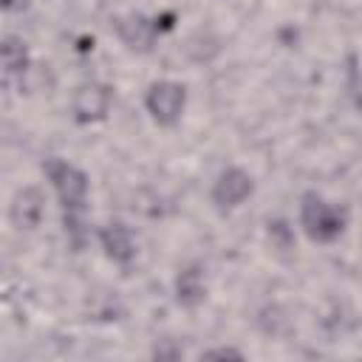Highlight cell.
<instances>
[{"instance_id":"7a4b0ae2","label":"cell","mask_w":362,"mask_h":362,"mask_svg":"<svg viewBox=\"0 0 362 362\" xmlns=\"http://www.w3.org/2000/svg\"><path fill=\"white\" fill-rule=\"evenodd\" d=\"M42 175L51 184V189L57 192L62 212H85L88 209L90 181L82 167H76L74 161H68L62 156H48L42 161Z\"/></svg>"},{"instance_id":"52a82bcc","label":"cell","mask_w":362,"mask_h":362,"mask_svg":"<svg viewBox=\"0 0 362 362\" xmlns=\"http://www.w3.org/2000/svg\"><path fill=\"white\" fill-rule=\"evenodd\" d=\"M99 246L105 252V257L116 266H130L136 260V235L124 221H107L105 226H99L96 232Z\"/></svg>"},{"instance_id":"9c48e42d","label":"cell","mask_w":362,"mask_h":362,"mask_svg":"<svg viewBox=\"0 0 362 362\" xmlns=\"http://www.w3.org/2000/svg\"><path fill=\"white\" fill-rule=\"evenodd\" d=\"M173 294H175V303L181 308H198L206 303V294H209V286H206V274H204V266L198 263H187L178 269L175 280H173Z\"/></svg>"},{"instance_id":"8992f818","label":"cell","mask_w":362,"mask_h":362,"mask_svg":"<svg viewBox=\"0 0 362 362\" xmlns=\"http://www.w3.org/2000/svg\"><path fill=\"white\" fill-rule=\"evenodd\" d=\"M113 28H116L119 42L133 54H150L156 48V40L161 37L156 28V20L141 11H127V14L116 17Z\"/></svg>"},{"instance_id":"7c38bea8","label":"cell","mask_w":362,"mask_h":362,"mask_svg":"<svg viewBox=\"0 0 362 362\" xmlns=\"http://www.w3.org/2000/svg\"><path fill=\"white\" fill-rule=\"evenodd\" d=\"M266 235H269V240H272V246L274 249H294V229H291V223L288 221H283V218H272L269 223H266Z\"/></svg>"},{"instance_id":"5bb4252c","label":"cell","mask_w":362,"mask_h":362,"mask_svg":"<svg viewBox=\"0 0 362 362\" xmlns=\"http://www.w3.org/2000/svg\"><path fill=\"white\" fill-rule=\"evenodd\" d=\"M153 20H156L158 34H167V31H173V28H175V14H173V11H161V14H156Z\"/></svg>"},{"instance_id":"3957f363","label":"cell","mask_w":362,"mask_h":362,"mask_svg":"<svg viewBox=\"0 0 362 362\" xmlns=\"http://www.w3.org/2000/svg\"><path fill=\"white\" fill-rule=\"evenodd\" d=\"M144 110L158 127H175L187 110V85L178 79H156L144 90Z\"/></svg>"},{"instance_id":"6da1fadb","label":"cell","mask_w":362,"mask_h":362,"mask_svg":"<svg viewBox=\"0 0 362 362\" xmlns=\"http://www.w3.org/2000/svg\"><path fill=\"white\" fill-rule=\"evenodd\" d=\"M348 226V209L328 201L317 189L300 195V229L314 243H334Z\"/></svg>"},{"instance_id":"30bf717a","label":"cell","mask_w":362,"mask_h":362,"mask_svg":"<svg viewBox=\"0 0 362 362\" xmlns=\"http://www.w3.org/2000/svg\"><path fill=\"white\" fill-rule=\"evenodd\" d=\"M0 57H3V71H6L8 79L17 76L23 82V76L31 71V51L25 45V40L17 37V34H3V40H0Z\"/></svg>"},{"instance_id":"277c9868","label":"cell","mask_w":362,"mask_h":362,"mask_svg":"<svg viewBox=\"0 0 362 362\" xmlns=\"http://www.w3.org/2000/svg\"><path fill=\"white\" fill-rule=\"evenodd\" d=\"M113 107V88L96 79L79 82L71 93V119L76 124H99Z\"/></svg>"},{"instance_id":"ba28073f","label":"cell","mask_w":362,"mask_h":362,"mask_svg":"<svg viewBox=\"0 0 362 362\" xmlns=\"http://www.w3.org/2000/svg\"><path fill=\"white\" fill-rule=\"evenodd\" d=\"M42 215H45V195L40 187H20L11 198V206H8V221L14 229H37L42 223Z\"/></svg>"},{"instance_id":"8fae6325","label":"cell","mask_w":362,"mask_h":362,"mask_svg":"<svg viewBox=\"0 0 362 362\" xmlns=\"http://www.w3.org/2000/svg\"><path fill=\"white\" fill-rule=\"evenodd\" d=\"M62 226H65V238L74 246V252H82L90 235L85 223V212H62Z\"/></svg>"},{"instance_id":"9a60e30c","label":"cell","mask_w":362,"mask_h":362,"mask_svg":"<svg viewBox=\"0 0 362 362\" xmlns=\"http://www.w3.org/2000/svg\"><path fill=\"white\" fill-rule=\"evenodd\" d=\"M28 6H31V0H0V8L6 14H23V11H28Z\"/></svg>"},{"instance_id":"5b68a950","label":"cell","mask_w":362,"mask_h":362,"mask_svg":"<svg viewBox=\"0 0 362 362\" xmlns=\"http://www.w3.org/2000/svg\"><path fill=\"white\" fill-rule=\"evenodd\" d=\"M252 192H255V178H252V173L232 164V167H223V170L215 175L212 187H209V201H212V206H215L218 212H232V209H238L240 204H246V201L252 198Z\"/></svg>"},{"instance_id":"4fadbf2b","label":"cell","mask_w":362,"mask_h":362,"mask_svg":"<svg viewBox=\"0 0 362 362\" xmlns=\"http://www.w3.org/2000/svg\"><path fill=\"white\" fill-rule=\"evenodd\" d=\"M201 359H243V351L232 345H218V348L201 351Z\"/></svg>"},{"instance_id":"2e32d148","label":"cell","mask_w":362,"mask_h":362,"mask_svg":"<svg viewBox=\"0 0 362 362\" xmlns=\"http://www.w3.org/2000/svg\"><path fill=\"white\" fill-rule=\"evenodd\" d=\"M354 102H356V107L362 110V76H359V82L354 85Z\"/></svg>"}]
</instances>
